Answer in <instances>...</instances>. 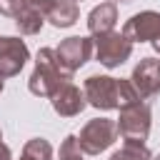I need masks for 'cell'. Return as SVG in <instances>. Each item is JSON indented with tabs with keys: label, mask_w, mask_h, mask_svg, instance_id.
<instances>
[{
	"label": "cell",
	"mask_w": 160,
	"mask_h": 160,
	"mask_svg": "<svg viewBox=\"0 0 160 160\" xmlns=\"http://www.w3.org/2000/svg\"><path fill=\"white\" fill-rule=\"evenodd\" d=\"M85 98L98 110H112V108H130L140 102L138 90L130 80H115L108 75H92L85 80Z\"/></svg>",
	"instance_id": "cell-1"
},
{
	"label": "cell",
	"mask_w": 160,
	"mask_h": 160,
	"mask_svg": "<svg viewBox=\"0 0 160 160\" xmlns=\"http://www.w3.org/2000/svg\"><path fill=\"white\" fill-rule=\"evenodd\" d=\"M70 80V72H65L55 58L52 48H42L38 52L35 60V70L30 75V92L40 95V98H52V92Z\"/></svg>",
	"instance_id": "cell-2"
},
{
	"label": "cell",
	"mask_w": 160,
	"mask_h": 160,
	"mask_svg": "<svg viewBox=\"0 0 160 160\" xmlns=\"http://www.w3.org/2000/svg\"><path fill=\"white\" fill-rule=\"evenodd\" d=\"M115 135H118V125L112 120H108V118H98V120H90L82 128L80 138H78V145H80L82 152L98 155V152H102L105 148L112 145Z\"/></svg>",
	"instance_id": "cell-3"
},
{
	"label": "cell",
	"mask_w": 160,
	"mask_h": 160,
	"mask_svg": "<svg viewBox=\"0 0 160 160\" xmlns=\"http://www.w3.org/2000/svg\"><path fill=\"white\" fill-rule=\"evenodd\" d=\"M150 130V110L148 105H130L120 110V122H118V132L122 135L125 142H142L148 138Z\"/></svg>",
	"instance_id": "cell-4"
},
{
	"label": "cell",
	"mask_w": 160,
	"mask_h": 160,
	"mask_svg": "<svg viewBox=\"0 0 160 160\" xmlns=\"http://www.w3.org/2000/svg\"><path fill=\"white\" fill-rule=\"evenodd\" d=\"M95 48H98V60L105 65V68H118L122 65L130 52H132V42L120 35V32H105V35H98L95 40Z\"/></svg>",
	"instance_id": "cell-5"
},
{
	"label": "cell",
	"mask_w": 160,
	"mask_h": 160,
	"mask_svg": "<svg viewBox=\"0 0 160 160\" xmlns=\"http://www.w3.org/2000/svg\"><path fill=\"white\" fill-rule=\"evenodd\" d=\"M92 55V40L90 38H68L60 42V48L55 50V58L60 62V68L65 72H75L80 65H85Z\"/></svg>",
	"instance_id": "cell-6"
},
{
	"label": "cell",
	"mask_w": 160,
	"mask_h": 160,
	"mask_svg": "<svg viewBox=\"0 0 160 160\" xmlns=\"http://www.w3.org/2000/svg\"><path fill=\"white\" fill-rule=\"evenodd\" d=\"M122 35H125L130 42H142V40H155V38H160V12L145 10V12L132 15V18L125 22Z\"/></svg>",
	"instance_id": "cell-7"
},
{
	"label": "cell",
	"mask_w": 160,
	"mask_h": 160,
	"mask_svg": "<svg viewBox=\"0 0 160 160\" xmlns=\"http://www.w3.org/2000/svg\"><path fill=\"white\" fill-rule=\"evenodd\" d=\"M28 62V48L18 38H0V75L12 78Z\"/></svg>",
	"instance_id": "cell-8"
},
{
	"label": "cell",
	"mask_w": 160,
	"mask_h": 160,
	"mask_svg": "<svg viewBox=\"0 0 160 160\" xmlns=\"http://www.w3.org/2000/svg\"><path fill=\"white\" fill-rule=\"evenodd\" d=\"M132 88L138 90L140 100L152 98L160 90V60L158 58H145L135 70H132Z\"/></svg>",
	"instance_id": "cell-9"
},
{
	"label": "cell",
	"mask_w": 160,
	"mask_h": 160,
	"mask_svg": "<svg viewBox=\"0 0 160 160\" xmlns=\"http://www.w3.org/2000/svg\"><path fill=\"white\" fill-rule=\"evenodd\" d=\"M48 8H50V0H22V8L15 15L18 30L25 32V35H35L42 28V20L48 15Z\"/></svg>",
	"instance_id": "cell-10"
},
{
	"label": "cell",
	"mask_w": 160,
	"mask_h": 160,
	"mask_svg": "<svg viewBox=\"0 0 160 160\" xmlns=\"http://www.w3.org/2000/svg\"><path fill=\"white\" fill-rule=\"evenodd\" d=\"M52 108L55 112L70 118V115H78L82 108H85V95L72 85V82H62L55 92H52Z\"/></svg>",
	"instance_id": "cell-11"
},
{
	"label": "cell",
	"mask_w": 160,
	"mask_h": 160,
	"mask_svg": "<svg viewBox=\"0 0 160 160\" xmlns=\"http://www.w3.org/2000/svg\"><path fill=\"white\" fill-rule=\"evenodd\" d=\"M115 20H118V10L112 2H102L100 8H95L88 18V30L92 35H105L115 28Z\"/></svg>",
	"instance_id": "cell-12"
},
{
	"label": "cell",
	"mask_w": 160,
	"mask_h": 160,
	"mask_svg": "<svg viewBox=\"0 0 160 160\" xmlns=\"http://www.w3.org/2000/svg\"><path fill=\"white\" fill-rule=\"evenodd\" d=\"M45 18L55 28H70L78 20V5H75V0H50Z\"/></svg>",
	"instance_id": "cell-13"
},
{
	"label": "cell",
	"mask_w": 160,
	"mask_h": 160,
	"mask_svg": "<svg viewBox=\"0 0 160 160\" xmlns=\"http://www.w3.org/2000/svg\"><path fill=\"white\" fill-rule=\"evenodd\" d=\"M22 160H52V148L48 140L35 138L22 148Z\"/></svg>",
	"instance_id": "cell-14"
},
{
	"label": "cell",
	"mask_w": 160,
	"mask_h": 160,
	"mask_svg": "<svg viewBox=\"0 0 160 160\" xmlns=\"http://www.w3.org/2000/svg\"><path fill=\"white\" fill-rule=\"evenodd\" d=\"M110 160H150V152L142 142H125V148L118 150Z\"/></svg>",
	"instance_id": "cell-15"
},
{
	"label": "cell",
	"mask_w": 160,
	"mask_h": 160,
	"mask_svg": "<svg viewBox=\"0 0 160 160\" xmlns=\"http://www.w3.org/2000/svg\"><path fill=\"white\" fill-rule=\"evenodd\" d=\"M60 160H82L80 158V145L75 135H68L65 142L60 145Z\"/></svg>",
	"instance_id": "cell-16"
},
{
	"label": "cell",
	"mask_w": 160,
	"mask_h": 160,
	"mask_svg": "<svg viewBox=\"0 0 160 160\" xmlns=\"http://www.w3.org/2000/svg\"><path fill=\"white\" fill-rule=\"evenodd\" d=\"M22 8V0H0V12L2 15H18V10Z\"/></svg>",
	"instance_id": "cell-17"
},
{
	"label": "cell",
	"mask_w": 160,
	"mask_h": 160,
	"mask_svg": "<svg viewBox=\"0 0 160 160\" xmlns=\"http://www.w3.org/2000/svg\"><path fill=\"white\" fill-rule=\"evenodd\" d=\"M0 160H10V150H8V145H2V142H0Z\"/></svg>",
	"instance_id": "cell-18"
},
{
	"label": "cell",
	"mask_w": 160,
	"mask_h": 160,
	"mask_svg": "<svg viewBox=\"0 0 160 160\" xmlns=\"http://www.w3.org/2000/svg\"><path fill=\"white\" fill-rule=\"evenodd\" d=\"M0 92H2V75H0Z\"/></svg>",
	"instance_id": "cell-19"
},
{
	"label": "cell",
	"mask_w": 160,
	"mask_h": 160,
	"mask_svg": "<svg viewBox=\"0 0 160 160\" xmlns=\"http://www.w3.org/2000/svg\"><path fill=\"white\" fill-rule=\"evenodd\" d=\"M155 160H160V155H158V158H155Z\"/></svg>",
	"instance_id": "cell-20"
}]
</instances>
